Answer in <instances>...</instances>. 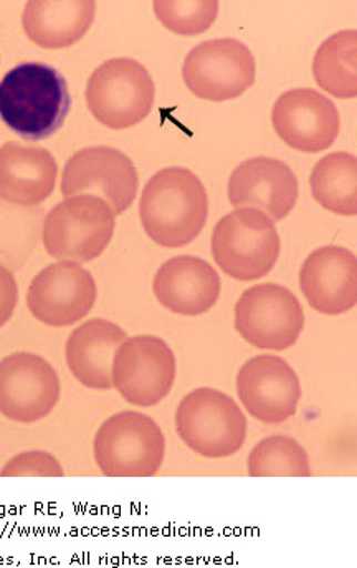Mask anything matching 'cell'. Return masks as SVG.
<instances>
[{
    "label": "cell",
    "mask_w": 357,
    "mask_h": 568,
    "mask_svg": "<svg viewBox=\"0 0 357 568\" xmlns=\"http://www.w3.org/2000/svg\"><path fill=\"white\" fill-rule=\"evenodd\" d=\"M255 72L254 53L237 39L198 43L182 65L185 87L208 102H227L244 95L255 83Z\"/></svg>",
    "instance_id": "ba28073f"
},
{
    "label": "cell",
    "mask_w": 357,
    "mask_h": 568,
    "mask_svg": "<svg viewBox=\"0 0 357 568\" xmlns=\"http://www.w3.org/2000/svg\"><path fill=\"white\" fill-rule=\"evenodd\" d=\"M176 432L195 455L224 459L245 445L248 422L231 396L214 388H198L178 403Z\"/></svg>",
    "instance_id": "3957f363"
},
{
    "label": "cell",
    "mask_w": 357,
    "mask_h": 568,
    "mask_svg": "<svg viewBox=\"0 0 357 568\" xmlns=\"http://www.w3.org/2000/svg\"><path fill=\"white\" fill-rule=\"evenodd\" d=\"M126 338L120 325L104 318H93L76 327L65 346L67 365L76 382L98 392L113 388L114 353Z\"/></svg>",
    "instance_id": "ffe728a7"
},
{
    "label": "cell",
    "mask_w": 357,
    "mask_h": 568,
    "mask_svg": "<svg viewBox=\"0 0 357 568\" xmlns=\"http://www.w3.org/2000/svg\"><path fill=\"white\" fill-rule=\"evenodd\" d=\"M62 464L47 452H26L13 456L0 470V477H63Z\"/></svg>",
    "instance_id": "484cf974"
},
{
    "label": "cell",
    "mask_w": 357,
    "mask_h": 568,
    "mask_svg": "<svg viewBox=\"0 0 357 568\" xmlns=\"http://www.w3.org/2000/svg\"><path fill=\"white\" fill-rule=\"evenodd\" d=\"M93 456L106 477H153L163 467L166 438L151 416L121 412L96 432Z\"/></svg>",
    "instance_id": "277c9868"
},
{
    "label": "cell",
    "mask_w": 357,
    "mask_h": 568,
    "mask_svg": "<svg viewBox=\"0 0 357 568\" xmlns=\"http://www.w3.org/2000/svg\"><path fill=\"white\" fill-rule=\"evenodd\" d=\"M137 186L140 180L133 161L110 146L85 148L73 154L63 170V197L91 194L106 201L114 214L133 206Z\"/></svg>",
    "instance_id": "4fadbf2b"
},
{
    "label": "cell",
    "mask_w": 357,
    "mask_h": 568,
    "mask_svg": "<svg viewBox=\"0 0 357 568\" xmlns=\"http://www.w3.org/2000/svg\"><path fill=\"white\" fill-rule=\"evenodd\" d=\"M282 251L275 223L251 207L222 217L212 232V255L218 267L235 281L265 277L275 268Z\"/></svg>",
    "instance_id": "5b68a950"
},
{
    "label": "cell",
    "mask_w": 357,
    "mask_h": 568,
    "mask_svg": "<svg viewBox=\"0 0 357 568\" xmlns=\"http://www.w3.org/2000/svg\"><path fill=\"white\" fill-rule=\"evenodd\" d=\"M299 287L312 308L343 315L357 304V258L349 248L325 245L303 262Z\"/></svg>",
    "instance_id": "e0dca14e"
},
{
    "label": "cell",
    "mask_w": 357,
    "mask_h": 568,
    "mask_svg": "<svg viewBox=\"0 0 357 568\" xmlns=\"http://www.w3.org/2000/svg\"><path fill=\"white\" fill-rule=\"evenodd\" d=\"M59 373L43 356L19 352L0 359V415L10 422H42L59 405Z\"/></svg>",
    "instance_id": "7c38bea8"
},
{
    "label": "cell",
    "mask_w": 357,
    "mask_h": 568,
    "mask_svg": "<svg viewBox=\"0 0 357 568\" xmlns=\"http://www.w3.org/2000/svg\"><path fill=\"white\" fill-rule=\"evenodd\" d=\"M55 158L45 148L10 141L0 148V197L17 206H39L55 190Z\"/></svg>",
    "instance_id": "d6986e66"
},
{
    "label": "cell",
    "mask_w": 357,
    "mask_h": 568,
    "mask_svg": "<svg viewBox=\"0 0 357 568\" xmlns=\"http://www.w3.org/2000/svg\"><path fill=\"white\" fill-rule=\"evenodd\" d=\"M237 393L252 418L265 425H279L296 415L302 383L282 356L261 355L242 366Z\"/></svg>",
    "instance_id": "5bb4252c"
},
{
    "label": "cell",
    "mask_w": 357,
    "mask_h": 568,
    "mask_svg": "<svg viewBox=\"0 0 357 568\" xmlns=\"http://www.w3.org/2000/svg\"><path fill=\"white\" fill-rule=\"evenodd\" d=\"M116 229V214L106 201L91 194L65 197L45 217L43 247L59 261L85 262L100 257Z\"/></svg>",
    "instance_id": "8992f818"
},
{
    "label": "cell",
    "mask_w": 357,
    "mask_h": 568,
    "mask_svg": "<svg viewBox=\"0 0 357 568\" xmlns=\"http://www.w3.org/2000/svg\"><path fill=\"white\" fill-rule=\"evenodd\" d=\"M19 302V285L9 268L0 264V328L12 318Z\"/></svg>",
    "instance_id": "4316f807"
},
{
    "label": "cell",
    "mask_w": 357,
    "mask_h": 568,
    "mask_svg": "<svg viewBox=\"0 0 357 568\" xmlns=\"http://www.w3.org/2000/svg\"><path fill=\"white\" fill-rule=\"evenodd\" d=\"M272 121L283 143L309 154L332 148L341 124L335 103L313 89L283 93L273 105Z\"/></svg>",
    "instance_id": "9a60e30c"
},
{
    "label": "cell",
    "mask_w": 357,
    "mask_h": 568,
    "mask_svg": "<svg viewBox=\"0 0 357 568\" xmlns=\"http://www.w3.org/2000/svg\"><path fill=\"white\" fill-rule=\"evenodd\" d=\"M298 180L288 164L257 156L235 168L228 180L232 206L261 211L273 223L285 220L298 201Z\"/></svg>",
    "instance_id": "2e32d148"
},
{
    "label": "cell",
    "mask_w": 357,
    "mask_h": 568,
    "mask_svg": "<svg viewBox=\"0 0 357 568\" xmlns=\"http://www.w3.org/2000/svg\"><path fill=\"white\" fill-rule=\"evenodd\" d=\"M70 106L67 80L45 63H20L0 80V120L23 140L52 136L62 128Z\"/></svg>",
    "instance_id": "6da1fadb"
},
{
    "label": "cell",
    "mask_w": 357,
    "mask_h": 568,
    "mask_svg": "<svg viewBox=\"0 0 357 568\" xmlns=\"http://www.w3.org/2000/svg\"><path fill=\"white\" fill-rule=\"evenodd\" d=\"M305 312L296 295L278 284L247 288L235 304V331L255 348L283 352L298 342Z\"/></svg>",
    "instance_id": "9c48e42d"
},
{
    "label": "cell",
    "mask_w": 357,
    "mask_h": 568,
    "mask_svg": "<svg viewBox=\"0 0 357 568\" xmlns=\"http://www.w3.org/2000/svg\"><path fill=\"white\" fill-rule=\"evenodd\" d=\"M96 297V282L90 271L79 262L59 261L47 265L30 282L27 307L42 324L62 328L85 318Z\"/></svg>",
    "instance_id": "8fae6325"
},
{
    "label": "cell",
    "mask_w": 357,
    "mask_h": 568,
    "mask_svg": "<svg viewBox=\"0 0 357 568\" xmlns=\"http://www.w3.org/2000/svg\"><path fill=\"white\" fill-rule=\"evenodd\" d=\"M313 75L336 99L357 97V32L341 30L326 39L313 60Z\"/></svg>",
    "instance_id": "603a6c76"
},
{
    "label": "cell",
    "mask_w": 357,
    "mask_h": 568,
    "mask_svg": "<svg viewBox=\"0 0 357 568\" xmlns=\"http://www.w3.org/2000/svg\"><path fill=\"white\" fill-rule=\"evenodd\" d=\"M140 217L151 241L161 247H184L198 237L207 223V191L192 171L164 168L144 186Z\"/></svg>",
    "instance_id": "7a4b0ae2"
},
{
    "label": "cell",
    "mask_w": 357,
    "mask_h": 568,
    "mask_svg": "<svg viewBox=\"0 0 357 568\" xmlns=\"http://www.w3.org/2000/svg\"><path fill=\"white\" fill-rule=\"evenodd\" d=\"M154 12L166 29L177 36H198L214 26L218 16V2L201 0V2H177V0H160L154 2Z\"/></svg>",
    "instance_id": "d4e9b609"
},
{
    "label": "cell",
    "mask_w": 357,
    "mask_h": 568,
    "mask_svg": "<svg viewBox=\"0 0 357 568\" xmlns=\"http://www.w3.org/2000/svg\"><path fill=\"white\" fill-rule=\"evenodd\" d=\"M113 388L124 402L140 408L160 405L176 382V356L163 338H126L114 353Z\"/></svg>",
    "instance_id": "30bf717a"
},
{
    "label": "cell",
    "mask_w": 357,
    "mask_h": 568,
    "mask_svg": "<svg viewBox=\"0 0 357 568\" xmlns=\"http://www.w3.org/2000/svg\"><path fill=\"white\" fill-rule=\"evenodd\" d=\"M247 470L252 477H309L312 464L308 453L296 439L269 436L252 449Z\"/></svg>",
    "instance_id": "cb8c5ba5"
},
{
    "label": "cell",
    "mask_w": 357,
    "mask_h": 568,
    "mask_svg": "<svg viewBox=\"0 0 357 568\" xmlns=\"http://www.w3.org/2000/svg\"><path fill=\"white\" fill-rule=\"evenodd\" d=\"M154 295L173 314L197 317L217 304L222 282L218 272L204 258L177 255L161 265L154 275Z\"/></svg>",
    "instance_id": "ac0fdd59"
},
{
    "label": "cell",
    "mask_w": 357,
    "mask_h": 568,
    "mask_svg": "<svg viewBox=\"0 0 357 568\" xmlns=\"http://www.w3.org/2000/svg\"><path fill=\"white\" fill-rule=\"evenodd\" d=\"M313 197L326 211L339 216L357 214V160L355 154L336 151L313 168L309 178Z\"/></svg>",
    "instance_id": "7402d4cb"
},
{
    "label": "cell",
    "mask_w": 357,
    "mask_h": 568,
    "mask_svg": "<svg viewBox=\"0 0 357 568\" xmlns=\"http://www.w3.org/2000/svg\"><path fill=\"white\" fill-rule=\"evenodd\" d=\"M156 87L143 63L111 59L101 63L86 83V105L96 121L111 130H126L146 120Z\"/></svg>",
    "instance_id": "52a82bcc"
},
{
    "label": "cell",
    "mask_w": 357,
    "mask_h": 568,
    "mask_svg": "<svg viewBox=\"0 0 357 568\" xmlns=\"http://www.w3.org/2000/svg\"><path fill=\"white\" fill-rule=\"evenodd\" d=\"M96 13L93 0H32L23 9L27 37L42 49H69L85 37Z\"/></svg>",
    "instance_id": "44dd1931"
}]
</instances>
